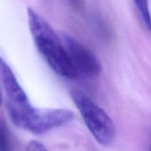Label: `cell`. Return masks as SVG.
<instances>
[{
  "label": "cell",
  "mask_w": 151,
  "mask_h": 151,
  "mask_svg": "<svg viewBox=\"0 0 151 151\" xmlns=\"http://www.w3.org/2000/svg\"><path fill=\"white\" fill-rule=\"evenodd\" d=\"M29 30L38 52L55 72L66 78L78 75L66 50L48 22L30 7L27 8Z\"/></svg>",
  "instance_id": "obj_1"
},
{
  "label": "cell",
  "mask_w": 151,
  "mask_h": 151,
  "mask_svg": "<svg viewBox=\"0 0 151 151\" xmlns=\"http://www.w3.org/2000/svg\"><path fill=\"white\" fill-rule=\"evenodd\" d=\"M6 108L16 127L37 134L63 126L74 119L73 112L69 109H38L16 106L9 102Z\"/></svg>",
  "instance_id": "obj_2"
},
{
  "label": "cell",
  "mask_w": 151,
  "mask_h": 151,
  "mask_svg": "<svg viewBox=\"0 0 151 151\" xmlns=\"http://www.w3.org/2000/svg\"><path fill=\"white\" fill-rule=\"evenodd\" d=\"M71 97L96 141L104 146L111 144L115 138V126L107 113L81 90H72Z\"/></svg>",
  "instance_id": "obj_3"
},
{
  "label": "cell",
  "mask_w": 151,
  "mask_h": 151,
  "mask_svg": "<svg viewBox=\"0 0 151 151\" xmlns=\"http://www.w3.org/2000/svg\"><path fill=\"white\" fill-rule=\"evenodd\" d=\"M63 39L65 49L77 74L97 76L101 71V65L96 56L70 35H63Z\"/></svg>",
  "instance_id": "obj_4"
},
{
  "label": "cell",
  "mask_w": 151,
  "mask_h": 151,
  "mask_svg": "<svg viewBox=\"0 0 151 151\" xmlns=\"http://www.w3.org/2000/svg\"><path fill=\"white\" fill-rule=\"evenodd\" d=\"M0 79L8 97L9 103L23 107L31 106L29 99L16 75L2 58H0Z\"/></svg>",
  "instance_id": "obj_5"
},
{
  "label": "cell",
  "mask_w": 151,
  "mask_h": 151,
  "mask_svg": "<svg viewBox=\"0 0 151 151\" xmlns=\"http://www.w3.org/2000/svg\"><path fill=\"white\" fill-rule=\"evenodd\" d=\"M134 1L146 29L151 35V14L149 8L148 0H134Z\"/></svg>",
  "instance_id": "obj_6"
},
{
  "label": "cell",
  "mask_w": 151,
  "mask_h": 151,
  "mask_svg": "<svg viewBox=\"0 0 151 151\" xmlns=\"http://www.w3.org/2000/svg\"><path fill=\"white\" fill-rule=\"evenodd\" d=\"M0 151H11L9 133L6 125L0 119Z\"/></svg>",
  "instance_id": "obj_7"
},
{
  "label": "cell",
  "mask_w": 151,
  "mask_h": 151,
  "mask_svg": "<svg viewBox=\"0 0 151 151\" xmlns=\"http://www.w3.org/2000/svg\"><path fill=\"white\" fill-rule=\"evenodd\" d=\"M26 151H48L47 147L41 142L35 140H32L27 144Z\"/></svg>",
  "instance_id": "obj_8"
},
{
  "label": "cell",
  "mask_w": 151,
  "mask_h": 151,
  "mask_svg": "<svg viewBox=\"0 0 151 151\" xmlns=\"http://www.w3.org/2000/svg\"><path fill=\"white\" fill-rule=\"evenodd\" d=\"M69 1L76 10H82L85 3V0H69Z\"/></svg>",
  "instance_id": "obj_9"
},
{
  "label": "cell",
  "mask_w": 151,
  "mask_h": 151,
  "mask_svg": "<svg viewBox=\"0 0 151 151\" xmlns=\"http://www.w3.org/2000/svg\"><path fill=\"white\" fill-rule=\"evenodd\" d=\"M146 151H151V134L150 137V139H149V142H148V145H147V150Z\"/></svg>",
  "instance_id": "obj_10"
},
{
  "label": "cell",
  "mask_w": 151,
  "mask_h": 151,
  "mask_svg": "<svg viewBox=\"0 0 151 151\" xmlns=\"http://www.w3.org/2000/svg\"><path fill=\"white\" fill-rule=\"evenodd\" d=\"M1 103H2V96H1V89H0V105L1 104Z\"/></svg>",
  "instance_id": "obj_11"
}]
</instances>
